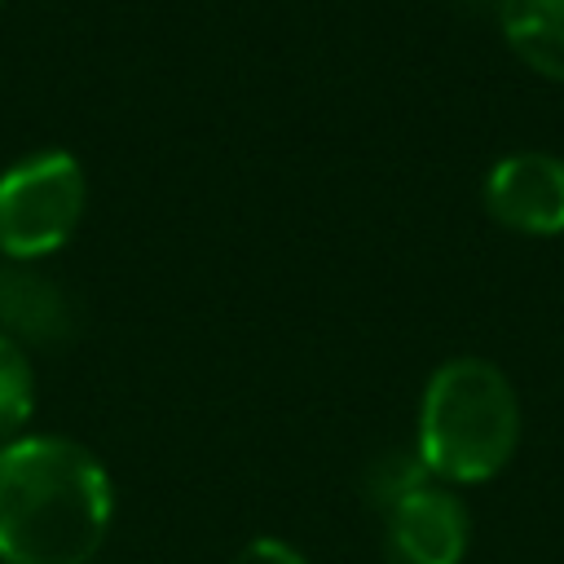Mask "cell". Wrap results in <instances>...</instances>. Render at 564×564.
<instances>
[{
  "label": "cell",
  "instance_id": "cell-1",
  "mask_svg": "<svg viewBox=\"0 0 564 564\" xmlns=\"http://www.w3.org/2000/svg\"><path fill=\"white\" fill-rule=\"evenodd\" d=\"M115 489L101 458L66 436L0 445V564H93Z\"/></svg>",
  "mask_w": 564,
  "mask_h": 564
},
{
  "label": "cell",
  "instance_id": "cell-2",
  "mask_svg": "<svg viewBox=\"0 0 564 564\" xmlns=\"http://www.w3.org/2000/svg\"><path fill=\"white\" fill-rule=\"evenodd\" d=\"M520 445V397L485 357H449L419 401V463L441 485L494 480Z\"/></svg>",
  "mask_w": 564,
  "mask_h": 564
},
{
  "label": "cell",
  "instance_id": "cell-3",
  "mask_svg": "<svg viewBox=\"0 0 564 564\" xmlns=\"http://www.w3.org/2000/svg\"><path fill=\"white\" fill-rule=\"evenodd\" d=\"M88 203L84 167L70 150H35L0 172V256L44 260L70 242Z\"/></svg>",
  "mask_w": 564,
  "mask_h": 564
},
{
  "label": "cell",
  "instance_id": "cell-4",
  "mask_svg": "<svg viewBox=\"0 0 564 564\" xmlns=\"http://www.w3.org/2000/svg\"><path fill=\"white\" fill-rule=\"evenodd\" d=\"M485 212L524 238H555L564 234V159L542 150L502 154L485 172Z\"/></svg>",
  "mask_w": 564,
  "mask_h": 564
},
{
  "label": "cell",
  "instance_id": "cell-5",
  "mask_svg": "<svg viewBox=\"0 0 564 564\" xmlns=\"http://www.w3.org/2000/svg\"><path fill=\"white\" fill-rule=\"evenodd\" d=\"M467 507L449 485L423 480L383 511V564H463Z\"/></svg>",
  "mask_w": 564,
  "mask_h": 564
},
{
  "label": "cell",
  "instance_id": "cell-6",
  "mask_svg": "<svg viewBox=\"0 0 564 564\" xmlns=\"http://www.w3.org/2000/svg\"><path fill=\"white\" fill-rule=\"evenodd\" d=\"M0 335L22 348H53L75 335L70 295L26 260L0 264Z\"/></svg>",
  "mask_w": 564,
  "mask_h": 564
},
{
  "label": "cell",
  "instance_id": "cell-7",
  "mask_svg": "<svg viewBox=\"0 0 564 564\" xmlns=\"http://www.w3.org/2000/svg\"><path fill=\"white\" fill-rule=\"evenodd\" d=\"M498 26L533 75L564 84V0H498Z\"/></svg>",
  "mask_w": 564,
  "mask_h": 564
},
{
  "label": "cell",
  "instance_id": "cell-8",
  "mask_svg": "<svg viewBox=\"0 0 564 564\" xmlns=\"http://www.w3.org/2000/svg\"><path fill=\"white\" fill-rule=\"evenodd\" d=\"M35 410V370L31 352L0 335V441L22 436L26 419Z\"/></svg>",
  "mask_w": 564,
  "mask_h": 564
},
{
  "label": "cell",
  "instance_id": "cell-9",
  "mask_svg": "<svg viewBox=\"0 0 564 564\" xmlns=\"http://www.w3.org/2000/svg\"><path fill=\"white\" fill-rule=\"evenodd\" d=\"M423 480H432L427 476V467L419 463V454H379L375 463H370V471H366V494L388 511L397 498H405L410 489H419Z\"/></svg>",
  "mask_w": 564,
  "mask_h": 564
},
{
  "label": "cell",
  "instance_id": "cell-10",
  "mask_svg": "<svg viewBox=\"0 0 564 564\" xmlns=\"http://www.w3.org/2000/svg\"><path fill=\"white\" fill-rule=\"evenodd\" d=\"M234 564H308V560L291 542H282V538H251L234 555Z\"/></svg>",
  "mask_w": 564,
  "mask_h": 564
},
{
  "label": "cell",
  "instance_id": "cell-11",
  "mask_svg": "<svg viewBox=\"0 0 564 564\" xmlns=\"http://www.w3.org/2000/svg\"><path fill=\"white\" fill-rule=\"evenodd\" d=\"M0 445H4V441H0Z\"/></svg>",
  "mask_w": 564,
  "mask_h": 564
}]
</instances>
